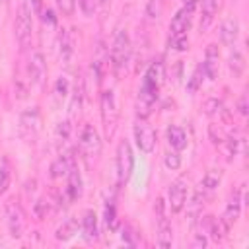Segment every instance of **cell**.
I'll list each match as a JSON object with an SVG mask.
<instances>
[{
	"mask_svg": "<svg viewBox=\"0 0 249 249\" xmlns=\"http://www.w3.org/2000/svg\"><path fill=\"white\" fill-rule=\"evenodd\" d=\"M160 76H161V66L160 64H152L144 76L142 88L138 91V99H136V113L140 119H146L152 113V107L158 99V91H160Z\"/></svg>",
	"mask_w": 249,
	"mask_h": 249,
	"instance_id": "6da1fadb",
	"label": "cell"
},
{
	"mask_svg": "<svg viewBox=\"0 0 249 249\" xmlns=\"http://www.w3.org/2000/svg\"><path fill=\"white\" fill-rule=\"evenodd\" d=\"M16 39L19 43L21 49H25L31 43V33H33V19H31V6L27 0H21L18 6V14H16Z\"/></svg>",
	"mask_w": 249,
	"mask_h": 249,
	"instance_id": "7a4b0ae2",
	"label": "cell"
},
{
	"mask_svg": "<svg viewBox=\"0 0 249 249\" xmlns=\"http://www.w3.org/2000/svg\"><path fill=\"white\" fill-rule=\"evenodd\" d=\"M111 66L115 70V74H119L126 64H128V58H130V37L124 29L117 31L115 39H113V45H111Z\"/></svg>",
	"mask_w": 249,
	"mask_h": 249,
	"instance_id": "3957f363",
	"label": "cell"
},
{
	"mask_svg": "<svg viewBox=\"0 0 249 249\" xmlns=\"http://www.w3.org/2000/svg\"><path fill=\"white\" fill-rule=\"evenodd\" d=\"M101 121H103L105 136L113 138V134L117 130V123H119V111H117V103H115V93L111 89H105L101 93Z\"/></svg>",
	"mask_w": 249,
	"mask_h": 249,
	"instance_id": "277c9868",
	"label": "cell"
},
{
	"mask_svg": "<svg viewBox=\"0 0 249 249\" xmlns=\"http://www.w3.org/2000/svg\"><path fill=\"white\" fill-rule=\"evenodd\" d=\"M132 167H134V156H132V148L128 144V140H121L117 146V175L121 183H126L132 175Z\"/></svg>",
	"mask_w": 249,
	"mask_h": 249,
	"instance_id": "5b68a950",
	"label": "cell"
},
{
	"mask_svg": "<svg viewBox=\"0 0 249 249\" xmlns=\"http://www.w3.org/2000/svg\"><path fill=\"white\" fill-rule=\"evenodd\" d=\"M4 216H6V224L10 230L12 237H21L23 230H25V218H23V210L16 200H8L4 206Z\"/></svg>",
	"mask_w": 249,
	"mask_h": 249,
	"instance_id": "8992f818",
	"label": "cell"
},
{
	"mask_svg": "<svg viewBox=\"0 0 249 249\" xmlns=\"http://www.w3.org/2000/svg\"><path fill=\"white\" fill-rule=\"evenodd\" d=\"M134 140H136L138 148L146 154H150L156 148V130L146 119H140V117L136 119V123H134Z\"/></svg>",
	"mask_w": 249,
	"mask_h": 249,
	"instance_id": "52a82bcc",
	"label": "cell"
},
{
	"mask_svg": "<svg viewBox=\"0 0 249 249\" xmlns=\"http://www.w3.org/2000/svg\"><path fill=\"white\" fill-rule=\"evenodd\" d=\"M167 204H169V210L173 214L181 212L185 202H187V179L179 177L175 179L171 185H169V191H167Z\"/></svg>",
	"mask_w": 249,
	"mask_h": 249,
	"instance_id": "ba28073f",
	"label": "cell"
},
{
	"mask_svg": "<svg viewBox=\"0 0 249 249\" xmlns=\"http://www.w3.org/2000/svg\"><path fill=\"white\" fill-rule=\"evenodd\" d=\"M41 128V113L37 107H29L19 117V130L25 138H35Z\"/></svg>",
	"mask_w": 249,
	"mask_h": 249,
	"instance_id": "9c48e42d",
	"label": "cell"
},
{
	"mask_svg": "<svg viewBox=\"0 0 249 249\" xmlns=\"http://www.w3.org/2000/svg\"><path fill=\"white\" fill-rule=\"evenodd\" d=\"M218 68H220V53H218V45L210 43L206 47V54H204V62H202V72L208 80H216L218 78Z\"/></svg>",
	"mask_w": 249,
	"mask_h": 249,
	"instance_id": "30bf717a",
	"label": "cell"
},
{
	"mask_svg": "<svg viewBox=\"0 0 249 249\" xmlns=\"http://www.w3.org/2000/svg\"><path fill=\"white\" fill-rule=\"evenodd\" d=\"M80 146H82V150H84V154H86L88 158H97L99 152H101V140H99V134H97L91 126H86L84 132H82Z\"/></svg>",
	"mask_w": 249,
	"mask_h": 249,
	"instance_id": "8fae6325",
	"label": "cell"
},
{
	"mask_svg": "<svg viewBox=\"0 0 249 249\" xmlns=\"http://www.w3.org/2000/svg\"><path fill=\"white\" fill-rule=\"evenodd\" d=\"M193 12L195 8L193 6H183L171 19L169 23V29H171V35H183L187 33L189 25H191V19H193Z\"/></svg>",
	"mask_w": 249,
	"mask_h": 249,
	"instance_id": "7c38bea8",
	"label": "cell"
},
{
	"mask_svg": "<svg viewBox=\"0 0 249 249\" xmlns=\"http://www.w3.org/2000/svg\"><path fill=\"white\" fill-rule=\"evenodd\" d=\"M29 74H31V82L41 88L47 78V62L41 53H33V56L29 60Z\"/></svg>",
	"mask_w": 249,
	"mask_h": 249,
	"instance_id": "4fadbf2b",
	"label": "cell"
},
{
	"mask_svg": "<svg viewBox=\"0 0 249 249\" xmlns=\"http://www.w3.org/2000/svg\"><path fill=\"white\" fill-rule=\"evenodd\" d=\"M239 35V21L235 18H228L220 25V39L224 45H233Z\"/></svg>",
	"mask_w": 249,
	"mask_h": 249,
	"instance_id": "5bb4252c",
	"label": "cell"
},
{
	"mask_svg": "<svg viewBox=\"0 0 249 249\" xmlns=\"http://www.w3.org/2000/svg\"><path fill=\"white\" fill-rule=\"evenodd\" d=\"M239 212H241V189H237V191L233 193V198L228 202L226 212H224V216H222L224 224L230 228V226L239 218Z\"/></svg>",
	"mask_w": 249,
	"mask_h": 249,
	"instance_id": "9a60e30c",
	"label": "cell"
},
{
	"mask_svg": "<svg viewBox=\"0 0 249 249\" xmlns=\"http://www.w3.org/2000/svg\"><path fill=\"white\" fill-rule=\"evenodd\" d=\"M202 2V16H200V31H206L218 12V8L222 6V0H200Z\"/></svg>",
	"mask_w": 249,
	"mask_h": 249,
	"instance_id": "2e32d148",
	"label": "cell"
},
{
	"mask_svg": "<svg viewBox=\"0 0 249 249\" xmlns=\"http://www.w3.org/2000/svg\"><path fill=\"white\" fill-rule=\"evenodd\" d=\"M74 167V158L70 154H64V156H58L53 163H51V177L53 179H58L62 175H68V171Z\"/></svg>",
	"mask_w": 249,
	"mask_h": 249,
	"instance_id": "e0dca14e",
	"label": "cell"
},
{
	"mask_svg": "<svg viewBox=\"0 0 249 249\" xmlns=\"http://www.w3.org/2000/svg\"><path fill=\"white\" fill-rule=\"evenodd\" d=\"M167 142H169V146H171L175 152L185 150V148H187V134H185V130H183L181 126H177V124L169 126V128H167Z\"/></svg>",
	"mask_w": 249,
	"mask_h": 249,
	"instance_id": "ac0fdd59",
	"label": "cell"
},
{
	"mask_svg": "<svg viewBox=\"0 0 249 249\" xmlns=\"http://www.w3.org/2000/svg\"><path fill=\"white\" fill-rule=\"evenodd\" d=\"M82 230H84V235H86L88 241L97 239V216H95L93 210H86V212H84Z\"/></svg>",
	"mask_w": 249,
	"mask_h": 249,
	"instance_id": "d6986e66",
	"label": "cell"
},
{
	"mask_svg": "<svg viewBox=\"0 0 249 249\" xmlns=\"http://www.w3.org/2000/svg\"><path fill=\"white\" fill-rule=\"evenodd\" d=\"M173 243V231L167 218H158V245L160 247H171Z\"/></svg>",
	"mask_w": 249,
	"mask_h": 249,
	"instance_id": "ffe728a7",
	"label": "cell"
},
{
	"mask_svg": "<svg viewBox=\"0 0 249 249\" xmlns=\"http://www.w3.org/2000/svg\"><path fill=\"white\" fill-rule=\"evenodd\" d=\"M66 195L70 200H76L82 195V177L78 173L76 167H72L68 171V187H66Z\"/></svg>",
	"mask_w": 249,
	"mask_h": 249,
	"instance_id": "44dd1931",
	"label": "cell"
},
{
	"mask_svg": "<svg viewBox=\"0 0 249 249\" xmlns=\"http://www.w3.org/2000/svg\"><path fill=\"white\" fill-rule=\"evenodd\" d=\"M74 233H78V218H68L54 233V237L58 241H68L70 237H74Z\"/></svg>",
	"mask_w": 249,
	"mask_h": 249,
	"instance_id": "7402d4cb",
	"label": "cell"
},
{
	"mask_svg": "<svg viewBox=\"0 0 249 249\" xmlns=\"http://www.w3.org/2000/svg\"><path fill=\"white\" fill-rule=\"evenodd\" d=\"M228 64H230V70H231V74H233L235 78H239V76L243 74V70H245V56H243L239 51H233V53L230 54V60H228Z\"/></svg>",
	"mask_w": 249,
	"mask_h": 249,
	"instance_id": "603a6c76",
	"label": "cell"
},
{
	"mask_svg": "<svg viewBox=\"0 0 249 249\" xmlns=\"http://www.w3.org/2000/svg\"><path fill=\"white\" fill-rule=\"evenodd\" d=\"M220 181H222V171L220 169H208L206 175L202 177V187L212 191V189H216L220 185Z\"/></svg>",
	"mask_w": 249,
	"mask_h": 249,
	"instance_id": "cb8c5ba5",
	"label": "cell"
},
{
	"mask_svg": "<svg viewBox=\"0 0 249 249\" xmlns=\"http://www.w3.org/2000/svg\"><path fill=\"white\" fill-rule=\"evenodd\" d=\"M202 109H204V113H206L208 117H216V115H222V111H224L226 107H224V103H222L220 99L210 97V99H206V101H204Z\"/></svg>",
	"mask_w": 249,
	"mask_h": 249,
	"instance_id": "d4e9b609",
	"label": "cell"
},
{
	"mask_svg": "<svg viewBox=\"0 0 249 249\" xmlns=\"http://www.w3.org/2000/svg\"><path fill=\"white\" fill-rule=\"evenodd\" d=\"M72 39H70V35L68 33H62V37H60V58L64 60V62H68L70 60V56H72Z\"/></svg>",
	"mask_w": 249,
	"mask_h": 249,
	"instance_id": "484cf974",
	"label": "cell"
},
{
	"mask_svg": "<svg viewBox=\"0 0 249 249\" xmlns=\"http://www.w3.org/2000/svg\"><path fill=\"white\" fill-rule=\"evenodd\" d=\"M54 2L62 16H72L76 10V0H54Z\"/></svg>",
	"mask_w": 249,
	"mask_h": 249,
	"instance_id": "4316f807",
	"label": "cell"
},
{
	"mask_svg": "<svg viewBox=\"0 0 249 249\" xmlns=\"http://www.w3.org/2000/svg\"><path fill=\"white\" fill-rule=\"evenodd\" d=\"M208 132H210V140H212V144H214V146H220V144L224 142V138L228 136V134H226L220 126H216V124H210Z\"/></svg>",
	"mask_w": 249,
	"mask_h": 249,
	"instance_id": "83f0119b",
	"label": "cell"
},
{
	"mask_svg": "<svg viewBox=\"0 0 249 249\" xmlns=\"http://www.w3.org/2000/svg\"><path fill=\"white\" fill-rule=\"evenodd\" d=\"M163 165H165L167 169H171V171L179 169V167H181V156H179L177 152H171V154H167V156L163 158Z\"/></svg>",
	"mask_w": 249,
	"mask_h": 249,
	"instance_id": "f1b7e54d",
	"label": "cell"
},
{
	"mask_svg": "<svg viewBox=\"0 0 249 249\" xmlns=\"http://www.w3.org/2000/svg\"><path fill=\"white\" fill-rule=\"evenodd\" d=\"M35 214H37V218H39V220L47 218V216L51 214V202H49V200H45V198L37 200V202H35Z\"/></svg>",
	"mask_w": 249,
	"mask_h": 249,
	"instance_id": "f546056e",
	"label": "cell"
},
{
	"mask_svg": "<svg viewBox=\"0 0 249 249\" xmlns=\"http://www.w3.org/2000/svg\"><path fill=\"white\" fill-rule=\"evenodd\" d=\"M202 74H204V72H202V66H198V68L195 70V74L191 76V82L187 84V89H189V91H196V89L200 88V84H202Z\"/></svg>",
	"mask_w": 249,
	"mask_h": 249,
	"instance_id": "4dcf8cb0",
	"label": "cell"
},
{
	"mask_svg": "<svg viewBox=\"0 0 249 249\" xmlns=\"http://www.w3.org/2000/svg\"><path fill=\"white\" fill-rule=\"evenodd\" d=\"M171 45H173L175 51H187V49H189L187 33H183V35H173V37H171Z\"/></svg>",
	"mask_w": 249,
	"mask_h": 249,
	"instance_id": "1f68e13d",
	"label": "cell"
},
{
	"mask_svg": "<svg viewBox=\"0 0 249 249\" xmlns=\"http://www.w3.org/2000/svg\"><path fill=\"white\" fill-rule=\"evenodd\" d=\"M78 6H80V10L86 16H93L95 6H97V0H78Z\"/></svg>",
	"mask_w": 249,
	"mask_h": 249,
	"instance_id": "d6a6232c",
	"label": "cell"
},
{
	"mask_svg": "<svg viewBox=\"0 0 249 249\" xmlns=\"http://www.w3.org/2000/svg\"><path fill=\"white\" fill-rule=\"evenodd\" d=\"M8 185H10V171L8 167H0V195L6 193Z\"/></svg>",
	"mask_w": 249,
	"mask_h": 249,
	"instance_id": "836d02e7",
	"label": "cell"
},
{
	"mask_svg": "<svg viewBox=\"0 0 249 249\" xmlns=\"http://www.w3.org/2000/svg\"><path fill=\"white\" fill-rule=\"evenodd\" d=\"M105 222H107L109 228H117V218H115V206L113 204H109L105 208Z\"/></svg>",
	"mask_w": 249,
	"mask_h": 249,
	"instance_id": "e575fe53",
	"label": "cell"
},
{
	"mask_svg": "<svg viewBox=\"0 0 249 249\" xmlns=\"http://www.w3.org/2000/svg\"><path fill=\"white\" fill-rule=\"evenodd\" d=\"M68 93V80L66 78H60L58 82H56V95L58 97H64Z\"/></svg>",
	"mask_w": 249,
	"mask_h": 249,
	"instance_id": "d590c367",
	"label": "cell"
},
{
	"mask_svg": "<svg viewBox=\"0 0 249 249\" xmlns=\"http://www.w3.org/2000/svg\"><path fill=\"white\" fill-rule=\"evenodd\" d=\"M193 247H195V249H202V247H206V237H204L202 233H196L195 239H193Z\"/></svg>",
	"mask_w": 249,
	"mask_h": 249,
	"instance_id": "8d00e7d4",
	"label": "cell"
},
{
	"mask_svg": "<svg viewBox=\"0 0 249 249\" xmlns=\"http://www.w3.org/2000/svg\"><path fill=\"white\" fill-rule=\"evenodd\" d=\"M237 109H239L241 115H247V97H245V95H241V99H239V103H237Z\"/></svg>",
	"mask_w": 249,
	"mask_h": 249,
	"instance_id": "74e56055",
	"label": "cell"
},
{
	"mask_svg": "<svg viewBox=\"0 0 249 249\" xmlns=\"http://www.w3.org/2000/svg\"><path fill=\"white\" fill-rule=\"evenodd\" d=\"M68 132H70V124H68V123H60V126H58V134H60L62 138H66Z\"/></svg>",
	"mask_w": 249,
	"mask_h": 249,
	"instance_id": "f35d334b",
	"label": "cell"
},
{
	"mask_svg": "<svg viewBox=\"0 0 249 249\" xmlns=\"http://www.w3.org/2000/svg\"><path fill=\"white\" fill-rule=\"evenodd\" d=\"M43 19H45V21H49L51 25H54V16H53V12H51V10H47V12H45V18H43Z\"/></svg>",
	"mask_w": 249,
	"mask_h": 249,
	"instance_id": "ab89813d",
	"label": "cell"
},
{
	"mask_svg": "<svg viewBox=\"0 0 249 249\" xmlns=\"http://www.w3.org/2000/svg\"><path fill=\"white\" fill-rule=\"evenodd\" d=\"M185 2V6H193V8H196V4L200 2V0H183Z\"/></svg>",
	"mask_w": 249,
	"mask_h": 249,
	"instance_id": "60d3db41",
	"label": "cell"
},
{
	"mask_svg": "<svg viewBox=\"0 0 249 249\" xmlns=\"http://www.w3.org/2000/svg\"><path fill=\"white\" fill-rule=\"evenodd\" d=\"M99 2H101V4H109L111 0H99Z\"/></svg>",
	"mask_w": 249,
	"mask_h": 249,
	"instance_id": "b9f144b4",
	"label": "cell"
}]
</instances>
